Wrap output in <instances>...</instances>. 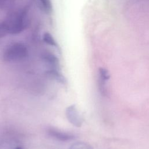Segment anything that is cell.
<instances>
[{
    "instance_id": "1",
    "label": "cell",
    "mask_w": 149,
    "mask_h": 149,
    "mask_svg": "<svg viewBox=\"0 0 149 149\" xmlns=\"http://www.w3.org/2000/svg\"><path fill=\"white\" fill-rule=\"evenodd\" d=\"M27 10L22 9L13 14L6 22L9 34H17L22 32L27 24Z\"/></svg>"
},
{
    "instance_id": "2",
    "label": "cell",
    "mask_w": 149,
    "mask_h": 149,
    "mask_svg": "<svg viewBox=\"0 0 149 149\" xmlns=\"http://www.w3.org/2000/svg\"><path fill=\"white\" fill-rule=\"evenodd\" d=\"M28 54L27 47L22 42H17L6 48L2 55V59L5 62L20 61L26 58Z\"/></svg>"
},
{
    "instance_id": "3",
    "label": "cell",
    "mask_w": 149,
    "mask_h": 149,
    "mask_svg": "<svg viewBox=\"0 0 149 149\" xmlns=\"http://www.w3.org/2000/svg\"><path fill=\"white\" fill-rule=\"evenodd\" d=\"M66 116L69 122L76 127H80L83 123V118L75 105L69 106L66 109Z\"/></svg>"
},
{
    "instance_id": "4",
    "label": "cell",
    "mask_w": 149,
    "mask_h": 149,
    "mask_svg": "<svg viewBox=\"0 0 149 149\" xmlns=\"http://www.w3.org/2000/svg\"><path fill=\"white\" fill-rule=\"evenodd\" d=\"M110 77L109 73L108 70L101 68L98 70V87L102 95H106L107 94V83Z\"/></svg>"
},
{
    "instance_id": "5",
    "label": "cell",
    "mask_w": 149,
    "mask_h": 149,
    "mask_svg": "<svg viewBox=\"0 0 149 149\" xmlns=\"http://www.w3.org/2000/svg\"><path fill=\"white\" fill-rule=\"evenodd\" d=\"M48 133L51 137L62 141H69L74 139V136L73 134L62 132L55 128H49L48 130Z\"/></svg>"
},
{
    "instance_id": "6",
    "label": "cell",
    "mask_w": 149,
    "mask_h": 149,
    "mask_svg": "<svg viewBox=\"0 0 149 149\" xmlns=\"http://www.w3.org/2000/svg\"><path fill=\"white\" fill-rule=\"evenodd\" d=\"M41 58L45 62L48 63L54 69H56L59 66L58 58L54 54L50 52H44L41 55Z\"/></svg>"
},
{
    "instance_id": "7",
    "label": "cell",
    "mask_w": 149,
    "mask_h": 149,
    "mask_svg": "<svg viewBox=\"0 0 149 149\" xmlns=\"http://www.w3.org/2000/svg\"><path fill=\"white\" fill-rule=\"evenodd\" d=\"M45 74L48 77L56 80L59 83H61L62 84H65L66 83V80L65 77L56 69H51L50 70H48L46 71Z\"/></svg>"
},
{
    "instance_id": "8",
    "label": "cell",
    "mask_w": 149,
    "mask_h": 149,
    "mask_svg": "<svg viewBox=\"0 0 149 149\" xmlns=\"http://www.w3.org/2000/svg\"><path fill=\"white\" fill-rule=\"evenodd\" d=\"M42 40L48 45L54 46V47L57 46V44H56V41H55L52 36L49 33H48V32L45 33L43 34Z\"/></svg>"
},
{
    "instance_id": "9",
    "label": "cell",
    "mask_w": 149,
    "mask_h": 149,
    "mask_svg": "<svg viewBox=\"0 0 149 149\" xmlns=\"http://www.w3.org/2000/svg\"><path fill=\"white\" fill-rule=\"evenodd\" d=\"M69 149H93L92 147L84 142H77L70 147Z\"/></svg>"
},
{
    "instance_id": "10",
    "label": "cell",
    "mask_w": 149,
    "mask_h": 149,
    "mask_svg": "<svg viewBox=\"0 0 149 149\" xmlns=\"http://www.w3.org/2000/svg\"><path fill=\"white\" fill-rule=\"evenodd\" d=\"M8 34H9V32L6 22L0 23V38L5 37Z\"/></svg>"
},
{
    "instance_id": "11",
    "label": "cell",
    "mask_w": 149,
    "mask_h": 149,
    "mask_svg": "<svg viewBox=\"0 0 149 149\" xmlns=\"http://www.w3.org/2000/svg\"><path fill=\"white\" fill-rule=\"evenodd\" d=\"M41 2L43 8L47 12H51L52 11V6L51 0H39Z\"/></svg>"
},
{
    "instance_id": "12",
    "label": "cell",
    "mask_w": 149,
    "mask_h": 149,
    "mask_svg": "<svg viewBox=\"0 0 149 149\" xmlns=\"http://www.w3.org/2000/svg\"><path fill=\"white\" fill-rule=\"evenodd\" d=\"M15 149H23V148H21V147H16V148H15Z\"/></svg>"
}]
</instances>
